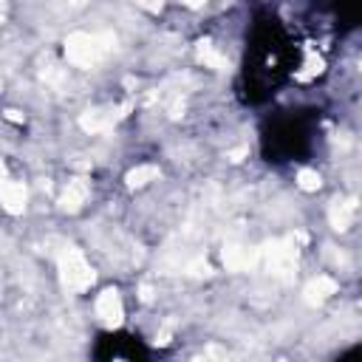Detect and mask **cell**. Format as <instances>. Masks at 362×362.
I'll use <instances>...</instances> for the list:
<instances>
[{
    "label": "cell",
    "mask_w": 362,
    "mask_h": 362,
    "mask_svg": "<svg viewBox=\"0 0 362 362\" xmlns=\"http://www.w3.org/2000/svg\"><path fill=\"white\" fill-rule=\"evenodd\" d=\"M93 359L99 362H144L150 359V348L144 345V339L133 331H102L93 342Z\"/></svg>",
    "instance_id": "3957f363"
},
{
    "label": "cell",
    "mask_w": 362,
    "mask_h": 362,
    "mask_svg": "<svg viewBox=\"0 0 362 362\" xmlns=\"http://www.w3.org/2000/svg\"><path fill=\"white\" fill-rule=\"evenodd\" d=\"M322 113L317 107H283L260 124V156L266 164L283 167L314 156Z\"/></svg>",
    "instance_id": "7a4b0ae2"
},
{
    "label": "cell",
    "mask_w": 362,
    "mask_h": 362,
    "mask_svg": "<svg viewBox=\"0 0 362 362\" xmlns=\"http://www.w3.org/2000/svg\"><path fill=\"white\" fill-rule=\"evenodd\" d=\"M331 6L339 31H354L359 25V0H334Z\"/></svg>",
    "instance_id": "277c9868"
},
{
    "label": "cell",
    "mask_w": 362,
    "mask_h": 362,
    "mask_svg": "<svg viewBox=\"0 0 362 362\" xmlns=\"http://www.w3.org/2000/svg\"><path fill=\"white\" fill-rule=\"evenodd\" d=\"M300 51L288 25L274 11H257L246 31L238 96L243 105H266L297 71Z\"/></svg>",
    "instance_id": "6da1fadb"
}]
</instances>
